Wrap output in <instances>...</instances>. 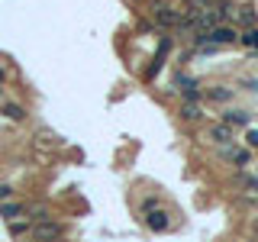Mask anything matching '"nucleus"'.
Returning <instances> with one entry per match:
<instances>
[{"label": "nucleus", "mask_w": 258, "mask_h": 242, "mask_svg": "<svg viewBox=\"0 0 258 242\" xmlns=\"http://www.w3.org/2000/svg\"><path fill=\"white\" fill-rule=\"evenodd\" d=\"M4 116L7 119H26V110H23L20 103H7V107H4Z\"/></svg>", "instance_id": "obj_11"}, {"label": "nucleus", "mask_w": 258, "mask_h": 242, "mask_svg": "<svg viewBox=\"0 0 258 242\" xmlns=\"http://www.w3.org/2000/svg\"><path fill=\"white\" fill-rule=\"evenodd\" d=\"M0 94H4V87H0Z\"/></svg>", "instance_id": "obj_21"}, {"label": "nucleus", "mask_w": 258, "mask_h": 242, "mask_svg": "<svg viewBox=\"0 0 258 242\" xmlns=\"http://www.w3.org/2000/svg\"><path fill=\"white\" fill-rule=\"evenodd\" d=\"M0 216H7V220L26 216V204H20V200H4V204H0Z\"/></svg>", "instance_id": "obj_5"}, {"label": "nucleus", "mask_w": 258, "mask_h": 242, "mask_svg": "<svg viewBox=\"0 0 258 242\" xmlns=\"http://www.w3.org/2000/svg\"><path fill=\"white\" fill-rule=\"evenodd\" d=\"M245 188H248V191H255V194H258V181H255V177H245Z\"/></svg>", "instance_id": "obj_17"}, {"label": "nucleus", "mask_w": 258, "mask_h": 242, "mask_svg": "<svg viewBox=\"0 0 258 242\" xmlns=\"http://www.w3.org/2000/svg\"><path fill=\"white\" fill-rule=\"evenodd\" d=\"M239 42H242V45H248V48H258V29H255V26H252V29H245V32L239 36Z\"/></svg>", "instance_id": "obj_12"}, {"label": "nucleus", "mask_w": 258, "mask_h": 242, "mask_svg": "<svg viewBox=\"0 0 258 242\" xmlns=\"http://www.w3.org/2000/svg\"><path fill=\"white\" fill-rule=\"evenodd\" d=\"M10 197H13V188H10V184H0V204L10 200Z\"/></svg>", "instance_id": "obj_15"}, {"label": "nucleus", "mask_w": 258, "mask_h": 242, "mask_svg": "<svg viewBox=\"0 0 258 242\" xmlns=\"http://www.w3.org/2000/svg\"><path fill=\"white\" fill-rule=\"evenodd\" d=\"M181 116L190 119V123H200V119H204V107H200V103H184V107H181Z\"/></svg>", "instance_id": "obj_8"}, {"label": "nucleus", "mask_w": 258, "mask_h": 242, "mask_svg": "<svg viewBox=\"0 0 258 242\" xmlns=\"http://www.w3.org/2000/svg\"><path fill=\"white\" fill-rule=\"evenodd\" d=\"M4 81H7V71H4V65H0V84H4Z\"/></svg>", "instance_id": "obj_19"}, {"label": "nucleus", "mask_w": 258, "mask_h": 242, "mask_svg": "<svg viewBox=\"0 0 258 242\" xmlns=\"http://www.w3.org/2000/svg\"><path fill=\"white\" fill-rule=\"evenodd\" d=\"M248 123H252V116H248V113L245 110H226L223 113V126H248Z\"/></svg>", "instance_id": "obj_4"}, {"label": "nucleus", "mask_w": 258, "mask_h": 242, "mask_svg": "<svg viewBox=\"0 0 258 242\" xmlns=\"http://www.w3.org/2000/svg\"><path fill=\"white\" fill-rule=\"evenodd\" d=\"M187 4H190V7H197V10H204V7H210L213 0H187Z\"/></svg>", "instance_id": "obj_16"}, {"label": "nucleus", "mask_w": 258, "mask_h": 242, "mask_svg": "<svg viewBox=\"0 0 258 242\" xmlns=\"http://www.w3.org/2000/svg\"><path fill=\"white\" fill-rule=\"evenodd\" d=\"M210 139L220 142V145H229L232 142V129L223 126V123H216V126H210Z\"/></svg>", "instance_id": "obj_6"}, {"label": "nucleus", "mask_w": 258, "mask_h": 242, "mask_svg": "<svg viewBox=\"0 0 258 242\" xmlns=\"http://www.w3.org/2000/svg\"><path fill=\"white\" fill-rule=\"evenodd\" d=\"M152 13H155L158 26H165V29H177V23H181V10L168 7L165 0H155V4H152Z\"/></svg>", "instance_id": "obj_1"}, {"label": "nucleus", "mask_w": 258, "mask_h": 242, "mask_svg": "<svg viewBox=\"0 0 258 242\" xmlns=\"http://www.w3.org/2000/svg\"><path fill=\"white\" fill-rule=\"evenodd\" d=\"M32 236H36V242H52V239L64 236V226L55 223V220H42V223L32 226Z\"/></svg>", "instance_id": "obj_2"}, {"label": "nucleus", "mask_w": 258, "mask_h": 242, "mask_svg": "<svg viewBox=\"0 0 258 242\" xmlns=\"http://www.w3.org/2000/svg\"><path fill=\"white\" fill-rule=\"evenodd\" d=\"M245 87H248V91H258V81H255V78H248V81H245Z\"/></svg>", "instance_id": "obj_18"}, {"label": "nucleus", "mask_w": 258, "mask_h": 242, "mask_svg": "<svg viewBox=\"0 0 258 242\" xmlns=\"http://www.w3.org/2000/svg\"><path fill=\"white\" fill-rule=\"evenodd\" d=\"M245 142H248V149H258V129H248V133H245Z\"/></svg>", "instance_id": "obj_14"}, {"label": "nucleus", "mask_w": 258, "mask_h": 242, "mask_svg": "<svg viewBox=\"0 0 258 242\" xmlns=\"http://www.w3.org/2000/svg\"><path fill=\"white\" fill-rule=\"evenodd\" d=\"M142 220H145V226H149L152 232H165V229H171V213H168V210H161V207L149 210V213H142Z\"/></svg>", "instance_id": "obj_3"}, {"label": "nucleus", "mask_w": 258, "mask_h": 242, "mask_svg": "<svg viewBox=\"0 0 258 242\" xmlns=\"http://www.w3.org/2000/svg\"><path fill=\"white\" fill-rule=\"evenodd\" d=\"M52 242H64V239H52Z\"/></svg>", "instance_id": "obj_20"}, {"label": "nucleus", "mask_w": 258, "mask_h": 242, "mask_svg": "<svg viewBox=\"0 0 258 242\" xmlns=\"http://www.w3.org/2000/svg\"><path fill=\"white\" fill-rule=\"evenodd\" d=\"M223 158L236 161V165H252V149H245V152H236V149H223Z\"/></svg>", "instance_id": "obj_7"}, {"label": "nucleus", "mask_w": 258, "mask_h": 242, "mask_svg": "<svg viewBox=\"0 0 258 242\" xmlns=\"http://www.w3.org/2000/svg\"><path fill=\"white\" fill-rule=\"evenodd\" d=\"M236 16H239L242 23H245V29H252L255 23H258V13L252 10V7H239V10H236Z\"/></svg>", "instance_id": "obj_9"}, {"label": "nucleus", "mask_w": 258, "mask_h": 242, "mask_svg": "<svg viewBox=\"0 0 258 242\" xmlns=\"http://www.w3.org/2000/svg\"><path fill=\"white\" fill-rule=\"evenodd\" d=\"M210 100H216V103H226V100H232V91L229 87H210Z\"/></svg>", "instance_id": "obj_10"}, {"label": "nucleus", "mask_w": 258, "mask_h": 242, "mask_svg": "<svg viewBox=\"0 0 258 242\" xmlns=\"http://www.w3.org/2000/svg\"><path fill=\"white\" fill-rule=\"evenodd\" d=\"M29 229V223H16V220H10V236L16 239V236H23V232Z\"/></svg>", "instance_id": "obj_13"}]
</instances>
